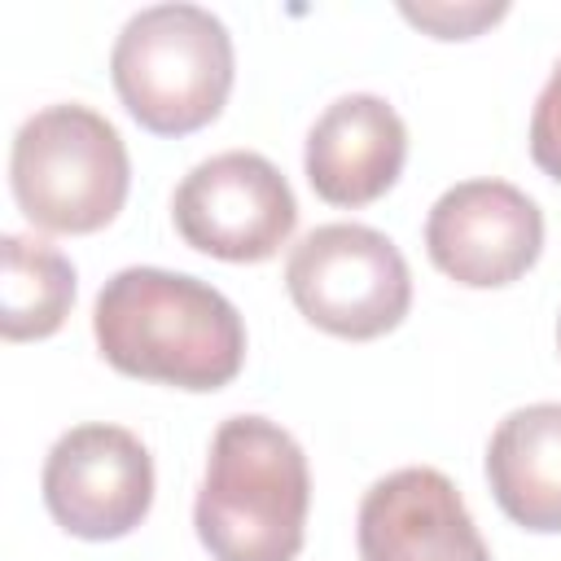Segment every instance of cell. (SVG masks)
I'll return each instance as SVG.
<instances>
[{
	"label": "cell",
	"instance_id": "6da1fadb",
	"mask_svg": "<svg viewBox=\"0 0 561 561\" xmlns=\"http://www.w3.org/2000/svg\"><path fill=\"white\" fill-rule=\"evenodd\" d=\"M92 337L123 377L175 390H219L245 364L241 311L215 285L167 267L114 272L96 294Z\"/></svg>",
	"mask_w": 561,
	"mask_h": 561
},
{
	"label": "cell",
	"instance_id": "7a4b0ae2",
	"mask_svg": "<svg viewBox=\"0 0 561 561\" xmlns=\"http://www.w3.org/2000/svg\"><path fill=\"white\" fill-rule=\"evenodd\" d=\"M311 473L298 438L267 416H228L206 456L193 526L215 561H294L307 539Z\"/></svg>",
	"mask_w": 561,
	"mask_h": 561
},
{
	"label": "cell",
	"instance_id": "3957f363",
	"mask_svg": "<svg viewBox=\"0 0 561 561\" xmlns=\"http://www.w3.org/2000/svg\"><path fill=\"white\" fill-rule=\"evenodd\" d=\"M232 75V35L202 4H149L131 13L110 53L118 101L153 136H188L215 123Z\"/></svg>",
	"mask_w": 561,
	"mask_h": 561
},
{
	"label": "cell",
	"instance_id": "277c9868",
	"mask_svg": "<svg viewBox=\"0 0 561 561\" xmlns=\"http://www.w3.org/2000/svg\"><path fill=\"white\" fill-rule=\"evenodd\" d=\"M9 184L18 210L35 228L83 237L101 232L123 210L131 188V158L105 114L79 101H61L18 127Z\"/></svg>",
	"mask_w": 561,
	"mask_h": 561
},
{
	"label": "cell",
	"instance_id": "5b68a950",
	"mask_svg": "<svg viewBox=\"0 0 561 561\" xmlns=\"http://www.w3.org/2000/svg\"><path fill=\"white\" fill-rule=\"evenodd\" d=\"M285 289L307 324L373 342L403 324L412 272L399 245L368 224H320L285 259Z\"/></svg>",
	"mask_w": 561,
	"mask_h": 561
},
{
	"label": "cell",
	"instance_id": "8992f818",
	"mask_svg": "<svg viewBox=\"0 0 561 561\" xmlns=\"http://www.w3.org/2000/svg\"><path fill=\"white\" fill-rule=\"evenodd\" d=\"M171 219L184 245L210 259L263 263L289 241L298 224V202L289 180L263 153L228 149L197 162L180 180L171 197Z\"/></svg>",
	"mask_w": 561,
	"mask_h": 561
},
{
	"label": "cell",
	"instance_id": "52a82bcc",
	"mask_svg": "<svg viewBox=\"0 0 561 561\" xmlns=\"http://www.w3.org/2000/svg\"><path fill=\"white\" fill-rule=\"evenodd\" d=\"M44 504L75 539H123L153 504V456L123 425H75L44 460Z\"/></svg>",
	"mask_w": 561,
	"mask_h": 561
},
{
	"label": "cell",
	"instance_id": "ba28073f",
	"mask_svg": "<svg viewBox=\"0 0 561 561\" xmlns=\"http://www.w3.org/2000/svg\"><path fill=\"white\" fill-rule=\"evenodd\" d=\"M430 263L465 289L522 280L543 250V215L508 180H460L425 219Z\"/></svg>",
	"mask_w": 561,
	"mask_h": 561
},
{
	"label": "cell",
	"instance_id": "9c48e42d",
	"mask_svg": "<svg viewBox=\"0 0 561 561\" xmlns=\"http://www.w3.org/2000/svg\"><path fill=\"white\" fill-rule=\"evenodd\" d=\"M359 561H491L456 482L430 465L377 478L359 500Z\"/></svg>",
	"mask_w": 561,
	"mask_h": 561
},
{
	"label": "cell",
	"instance_id": "30bf717a",
	"mask_svg": "<svg viewBox=\"0 0 561 561\" xmlns=\"http://www.w3.org/2000/svg\"><path fill=\"white\" fill-rule=\"evenodd\" d=\"M408 162V127L386 96L351 92L324 105L307 131L302 171L320 202L368 206L386 197Z\"/></svg>",
	"mask_w": 561,
	"mask_h": 561
},
{
	"label": "cell",
	"instance_id": "8fae6325",
	"mask_svg": "<svg viewBox=\"0 0 561 561\" xmlns=\"http://www.w3.org/2000/svg\"><path fill=\"white\" fill-rule=\"evenodd\" d=\"M486 482L508 522L535 535H561V403H530L495 425Z\"/></svg>",
	"mask_w": 561,
	"mask_h": 561
},
{
	"label": "cell",
	"instance_id": "7c38bea8",
	"mask_svg": "<svg viewBox=\"0 0 561 561\" xmlns=\"http://www.w3.org/2000/svg\"><path fill=\"white\" fill-rule=\"evenodd\" d=\"M0 333L4 342L53 337L75 302V263L48 241L9 232L0 241Z\"/></svg>",
	"mask_w": 561,
	"mask_h": 561
},
{
	"label": "cell",
	"instance_id": "4fadbf2b",
	"mask_svg": "<svg viewBox=\"0 0 561 561\" xmlns=\"http://www.w3.org/2000/svg\"><path fill=\"white\" fill-rule=\"evenodd\" d=\"M399 13L434 39H473L482 26L500 22L508 4H399Z\"/></svg>",
	"mask_w": 561,
	"mask_h": 561
},
{
	"label": "cell",
	"instance_id": "5bb4252c",
	"mask_svg": "<svg viewBox=\"0 0 561 561\" xmlns=\"http://www.w3.org/2000/svg\"><path fill=\"white\" fill-rule=\"evenodd\" d=\"M530 158L543 175L561 180V61L548 75L535 114H530Z\"/></svg>",
	"mask_w": 561,
	"mask_h": 561
},
{
	"label": "cell",
	"instance_id": "9a60e30c",
	"mask_svg": "<svg viewBox=\"0 0 561 561\" xmlns=\"http://www.w3.org/2000/svg\"><path fill=\"white\" fill-rule=\"evenodd\" d=\"M557 346H561V320H557Z\"/></svg>",
	"mask_w": 561,
	"mask_h": 561
}]
</instances>
